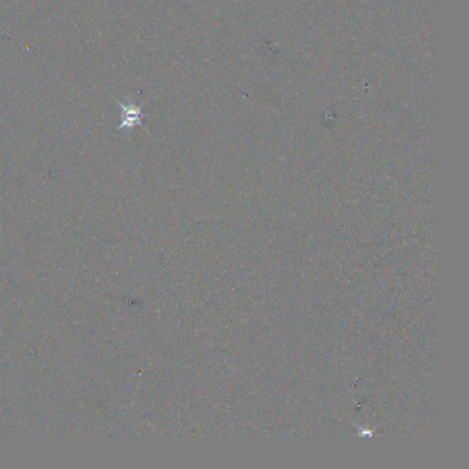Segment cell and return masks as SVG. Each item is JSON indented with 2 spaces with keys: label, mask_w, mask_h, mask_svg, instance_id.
<instances>
[{
  "label": "cell",
  "mask_w": 469,
  "mask_h": 469,
  "mask_svg": "<svg viewBox=\"0 0 469 469\" xmlns=\"http://www.w3.org/2000/svg\"><path fill=\"white\" fill-rule=\"evenodd\" d=\"M124 113H125V115H124V120H122L121 127H120V128H122V127H127V125L132 127V125H135V124H139V121H141V116H142L141 109H139V108H136V106H134V105H131V106H129V109L125 110Z\"/></svg>",
  "instance_id": "cell-1"
}]
</instances>
